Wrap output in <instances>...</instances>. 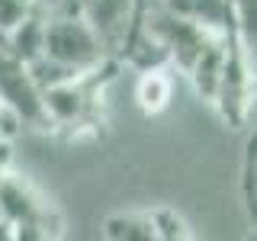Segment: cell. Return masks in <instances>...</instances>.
I'll return each instance as SVG.
<instances>
[{
	"mask_svg": "<svg viewBox=\"0 0 257 241\" xmlns=\"http://www.w3.org/2000/svg\"><path fill=\"white\" fill-rule=\"evenodd\" d=\"M209 106L231 129L247 126V119H251V112L257 106V58L251 48L241 42L235 29L228 36V55H225L222 74H219V84H215Z\"/></svg>",
	"mask_w": 257,
	"mask_h": 241,
	"instance_id": "obj_1",
	"label": "cell"
},
{
	"mask_svg": "<svg viewBox=\"0 0 257 241\" xmlns=\"http://www.w3.org/2000/svg\"><path fill=\"white\" fill-rule=\"evenodd\" d=\"M42 55L71 71H80V74H87V71L100 68L106 61H116L106 55L103 42L90 29V23L74 10H48Z\"/></svg>",
	"mask_w": 257,
	"mask_h": 241,
	"instance_id": "obj_2",
	"label": "cell"
},
{
	"mask_svg": "<svg viewBox=\"0 0 257 241\" xmlns=\"http://www.w3.org/2000/svg\"><path fill=\"white\" fill-rule=\"evenodd\" d=\"M112 61L100 64V68L77 74L71 80L52 84L42 90V106H45V123L48 129H58V132H74L84 129L96 119V103H100V84H103V71Z\"/></svg>",
	"mask_w": 257,
	"mask_h": 241,
	"instance_id": "obj_3",
	"label": "cell"
},
{
	"mask_svg": "<svg viewBox=\"0 0 257 241\" xmlns=\"http://www.w3.org/2000/svg\"><path fill=\"white\" fill-rule=\"evenodd\" d=\"M142 4L145 0H80L77 13L90 23L109 58H119L132 29L139 26Z\"/></svg>",
	"mask_w": 257,
	"mask_h": 241,
	"instance_id": "obj_4",
	"label": "cell"
},
{
	"mask_svg": "<svg viewBox=\"0 0 257 241\" xmlns=\"http://www.w3.org/2000/svg\"><path fill=\"white\" fill-rule=\"evenodd\" d=\"M0 103L20 112V119L32 129H48L45 106H42V87L36 84L29 64L20 61L0 45Z\"/></svg>",
	"mask_w": 257,
	"mask_h": 241,
	"instance_id": "obj_5",
	"label": "cell"
},
{
	"mask_svg": "<svg viewBox=\"0 0 257 241\" xmlns=\"http://www.w3.org/2000/svg\"><path fill=\"white\" fill-rule=\"evenodd\" d=\"M52 212V203H45V196L32 187L29 177L16 174L13 167L4 174L0 180V215L10 225L26 222V219H39V215Z\"/></svg>",
	"mask_w": 257,
	"mask_h": 241,
	"instance_id": "obj_6",
	"label": "cell"
},
{
	"mask_svg": "<svg viewBox=\"0 0 257 241\" xmlns=\"http://www.w3.org/2000/svg\"><path fill=\"white\" fill-rule=\"evenodd\" d=\"M45 20H48V7L45 0L32 10L26 20L20 23V26H13L7 32L4 39H0V45L7 48L10 55H16L20 61H36L39 55H42V39H45Z\"/></svg>",
	"mask_w": 257,
	"mask_h": 241,
	"instance_id": "obj_7",
	"label": "cell"
},
{
	"mask_svg": "<svg viewBox=\"0 0 257 241\" xmlns=\"http://www.w3.org/2000/svg\"><path fill=\"white\" fill-rule=\"evenodd\" d=\"M171 96H174V80L164 74V64L142 71L139 84H135V103H139V109L145 116L164 112L167 103H171Z\"/></svg>",
	"mask_w": 257,
	"mask_h": 241,
	"instance_id": "obj_8",
	"label": "cell"
},
{
	"mask_svg": "<svg viewBox=\"0 0 257 241\" xmlns=\"http://www.w3.org/2000/svg\"><path fill=\"white\" fill-rule=\"evenodd\" d=\"M164 7H171V10L190 16V20L203 23V26L215 29V32H225L235 26V20H231V0H161Z\"/></svg>",
	"mask_w": 257,
	"mask_h": 241,
	"instance_id": "obj_9",
	"label": "cell"
},
{
	"mask_svg": "<svg viewBox=\"0 0 257 241\" xmlns=\"http://www.w3.org/2000/svg\"><path fill=\"white\" fill-rule=\"evenodd\" d=\"M100 235L106 241H155V225L148 212H112L103 219Z\"/></svg>",
	"mask_w": 257,
	"mask_h": 241,
	"instance_id": "obj_10",
	"label": "cell"
},
{
	"mask_svg": "<svg viewBox=\"0 0 257 241\" xmlns=\"http://www.w3.org/2000/svg\"><path fill=\"white\" fill-rule=\"evenodd\" d=\"M148 219L151 225H155V241L158 238H164V241H190L193 238V231H190V222L183 219L177 209L171 206H155V209H148Z\"/></svg>",
	"mask_w": 257,
	"mask_h": 241,
	"instance_id": "obj_11",
	"label": "cell"
},
{
	"mask_svg": "<svg viewBox=\"0 0 257 241\" xmlns=\"http://www.w3.org/2000/svg\"><path fill=\"white\" fill-rule=\"evenodd\" d=\"M244 206L251 222L257 225V135L247 142V155H244Z\"/></svg>",
	"mask_w": 257,
	"mask_h": 241,
	"instance_id": "obj_12",
	"label": "cell"
},
{
	"mask_svg": "<svg viewBox=\"0 0 257 241\" xmlns=\"http://www.w3.org/2000/svg\"><path fill=\"white\" fill-rule=\"evenodd\" d=\"M39 4H42V0H0V39L13 26H20Z\"/></svg>",
	"mask_w": 257,
	"mask_h": 241,
	"instance_id": "obj_13",
	"label": "cell"
},
{
	"mask_svg": "<svg viewBox=\"0 0 257 241\" xmlns=\"http://www.w3.org/2000/svg\"><path fill=\"white\" fill-rule=\"evenodd\" d=\"M13 167V142L0 139V180H4V174Z\"/></svg>",
	"mask_w": 257,
	"mask_h": 241,
	"instance_id": "obj_14",
	"label": "cell"
},
{
	"mask_svg": "<svg viewBox=\"0 0 257 241\" xmlns=\"http://www.w3.org/2000/svg\"><path fill=\"white\" fill-rule=\"evenodd\" d=\"M0 112H4V103H0Z\"/></svg>",
	"mask_w": 257,
	"mask_h": 241,
	"instance_id": "obj_15",
	"label": "cell"
},
{
	"mask_svg": "<svg viewBox=\"0 0 257 241\" xmlns=\"http://www.w3.org/2000/svg\"><path fill=\"white\" fill-rule=\"evenodd\" d=\"M0 219H4V215H0Z\"/></svg>",
	"mask_w": 257,
	"mask_h": 241,
	"instance_id": "obj_16",
	"label": "cell"
}]
</instances>
